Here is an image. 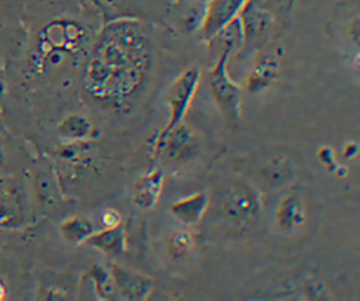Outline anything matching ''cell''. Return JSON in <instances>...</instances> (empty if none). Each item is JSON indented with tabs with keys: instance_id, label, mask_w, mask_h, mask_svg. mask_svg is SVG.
<instances>
[{
	"instance_id": "1",
	"label": "cell",
	"mask_w": 360,
	"mask_h": 301,
	"mask_svg": "<svg viewBox=\"0 0 360 301\" xmlns=\"http://www.w3.org/2000/svg\"><path fill=\"white\" fill-rule=\"evenodd\" d=\"M150 46L141 25L118 20L103 28L84 69V86L97 98H122L142 82Z\"/></svg>"
},
{
	"instance_id": "2",
	"label": "cell",
	"mask_w": 360,
	"mask_h": 301,
	"mask_svg": "<svg viewBox=\"0 0 360 301\" xmlns=\"http://www.w3.org/2000/svg\"><path fill=\"white\" fill-rule=\"evenodd\" d=\"M231 51L225 49L219 52L215 65L210 70L208 86L219 111L229 121L239 117V87L235 84L226 73V62Z\"/></svg>"
},
{
	"instance_id": "3",
	"label": "cell",
	"mask_w": 360,
	"mask_h": 301,
	"mask_svg": "<svg viewBox=\"0 0 360 301\" xmlns=\"http://www.w3.org/2000/svg\"><path fill=\"white\" fill-rule=\"evenodd\" d=\"M198 82H200V69L195 66H191L183 70L177 76V79L172 83L166 97V103L169 107V120L165 128L158 135L156 142L162 141L170 129H173L176 125L181 122L191 103V98L197 90Z\"/></svg>"
},
{
	"instance_id": "4",
	"label": "cell",
	"mask_w": 360,
	"mask_h": 301,
	"mask_svg": "<svg viewBox=\"0 0 360 301\" xmlns=\"http://www.w3.org/2000/svg\"><path fill=\"white\" fill-rule=\"evenodd\" d=\"M249 0H208L201 24L200 37L210 41L218 31L236 18Z\"/></svg>"
},
{
	"instance_id": "5",
	"label": "cell",
	"mask_w": 360,
	"mask_h": 301,
	"mask_svg": "<svg viewBox=\"0 0 360 301\" xmlns=\"http://www.w3.org/2000/svg\"><path fill=\"white\" fill-rule=\"evenodd\" d=\"M197 150V142L187 128L181 122L170 129L165 138L159 142H155L153 153L163 155L169 160L173 162H183L190 159Z\"/></svg>"
},
{
	"instance_id": "6",
	"label": "cell",
	"mask_w": 360,
	"mask_h": 301,
	"mask_svg": "<svg viewBox=\"0 0 360 301\" xmlns=\"http://www.w3.org/2000/svg\"><path fill=\"white\" fill-rule=\"evenodd\" d=\"M34 197L38 205L46 214H55L63 204V196L56 179V174L51 166H41L35 170L32 179Z\"/></svg>"
},
{
	"instance_id": "7",
	"label": "cell",
	"mask_w": 360,
	"mask_h": 301,
	"mask_svg": "<svg viewBox=\"0 0 360 301\" xmlns=\"http://www.w3.org/2000/svg\"><path fill=\"white\" fill-rule=\"evenodd\" d=\"M108 270L112 276L118 295L122 300L141 301L145 300L152 290V280L139 271L120 266L117 263H111Z\"/></svg>"
},
{
	"instance_id": "8",
	"label": "cell",
	"mask_w": 360,
	"mask_h": 301,
	"mask_svg": "<svg viewBox=\"0 0 360 301\" xmlns=\"http://www.w3.org/2000/svg\"><path fill=\"white\" fill-rule=\"evenodd\" d=\"M253 193L243 186H231L219 197L218 203L224 215L232 221H248L256 214V201Z\"/></svg>"
},
{
	"instance_id": "9",
	"label": "cell",
	"mask_w": 360,
	"mask_h": 301,
	"mask_svg": "<svg viewBox=\"0 0 360 301\" xmlns=\"http://www.w3.org/2000/svg\"><path fill=\"white\" fill-rule=\"evenodd\" d=\"M243 42H256L262 39L270 30L273 18L267 10H263L248 1L239 14Z\"/></svg>"
},
{
	"instance_id": "10",
	"label": "cell",
	"mask_w": 360,
	"mask_h": 301,
	"mask_svg": "<svg viewBox=\"0 0 360 301\" xmlns=\"http://www.w3.org/2000/svg\"><path fill=\"white\" fill-rule=\"evenodd\" d=\"M24 204L21 194L13 186L0 187V229L18 228L24 224Z\"/></svg>"
},
{
	"instance_id": "11",
	"label": "cell",
	"mask_w": 360,
	"mask_h": 301,
	"mask_svg": "<svg viewBox=\"0 0 360 301\" xmlns=\"http://www.w3.org/2000/svg\"><path fill=\"white\" fill-rule=\"evenodd\" d=\"M163 183V173L159 169H152L141 176L134 186V204L141 210L152 208L160 194Z\"/></svg>"
},
{
	"instance_id": "12",
	"label": "cell",
	"mask_w": 360,
	"mask_h": 301,
	"mask_svg": "<svg viewBox=\"0 0 360 301\" xmlns=\"http://www.w3.org/2000/svg\"><path fill=\"white\" fill-rule=\"evenodd\" d=\"M84 243L107 256H117L125 249V232L122 225L103 226L101 229L94 231Z\"/></svg>"
},
{
	"instance_id": "13",
	"label": "cell",
	"mask_w": 360,
	"mask_h": 301,
	"mask_svg": "<svg viewBox=\"0 0 360 301\" xmlns=\"http://www.w3.org/2000/svg\"><path fill=\"white\" fill-rule=\"evenodd\" d=\"M208 208V197L204 193L191 194L172 205V212L184 224H197Z\"/></svg>"
},
{
	"instance_id": "14",
	"label": "cell",
	"mask_w": 360,
	"mask_h": 301,
	"mask_svg": "<svg viewBox=\"0 0 360 301\" xmlns=\"http://www.w3.org/2000/svg\"><path fill=\"white\" fill-rule=\"evenodd\" d=\"M94 225L91 221L83 215H72L65 218L59 224L60 236L72 245L84 243L86 239L94 232Z\"/></svg>"
},
{
	"instance_id": "15",
	"label": "cell",
	"mask_w": 360,
	"mask_h": 301,
	"mask_svg": "<svg viewBox=\"0 0 360 301\" xmlns=\"http://www.w3.org/2000/svg\"><path fill=\"white\" fill-rule=\"evenodd\" d=\"M86 274L90 278L94 294L97 295L98 300H105V301L120 300L112 276L107 267L98 263H94L87 269Z\"/></svg>"
},
{
	"instance_id": "16",
	"label": "cell",
	"mask_w": 360,
	"mask_h": 301,
	"mask_svg": "<svg viewBox=\"0 0 360 301\" xmlns=\"http://www.w3.org/2000/svg\"><path fill=\"white\" fill-rule=\"evenodd\" d=\"M93 129L91 122L80 114L66 115L58 125V135L73 142L83 141L90 136Z\"/></svg>"
},
{
	"instance_id": "17",
	"label": "cell",
	"mask_w": 360,
	"mask_h": 301,
	"mask_svg": "<svg viewBox=\"0 0 360 301\" xmlns=\"http://www.w3.org/2000/svg\"><path fill=\"white\" fill-rule=\"evenodd\" d=\"M277 219L280 226L292 228L302 221V207L297 197L291 196L285 198L277 211Z\"/></svg>"
},
{
	"instance_id": "18",
	"label": "cell",
	"mask_w": 360,
	"mask_h": 301,
	"mask_svg": "<svg viewBox=\"0 0 360 301\" xmlns=\"http://www.w3.org/2000/svg\"><path fill=\"white\" fill-rule=\"evenodd\" d=\"M274 73H276V63L273 60H270L269 58L263 59L250 72L249 89L253 90V89L267 84L271 80V77L274 76Z\"/></svg>"
},
{
	"instance_id": "19",
	"label": "cell",
	"mask_w": 360,
	"mask_h": 301,
	"mask_svg": "<svg viewBox=\"0 0 360 301\" xmlns=\"http://www.w3.org/2000/svg\"><path fill=\"white\" fill-rule=\"evenodd\" d=\"M190 245H191V238L187 232H183V231L174 232V235H172V238L169 239V250L174 256H180L186 253L190 249Z\"/></svg>"
},
{
	"instance_id": "20",
	"label": "cell",
	"mask_w": 360,
	"mask_h": 301,
	"mask_svg": "<svg viewBox=\"0 0 360 301\" xmlns=\"http://www.w3.org/2000/svg\"><path fill=\"white\" fill-rule=\"evenodd\" d=\"M100 221L103 226H117V225H121V215L118 211L112 208H107L103 211Z\"/></svg>"
},
{
	"instance_id": "21",
	"label": "cell",
	"mask_w": 360,
	"mask_h": 301,
	"mask_svg": "<svg viewBox=\"0 0 360 301\" xmlns=\"http://www.w3.org/2000/svg\"><path fill=\"white\" fill-rule=\"evenodd\" d=\"M349 35H350V38H352L353 42H356L357 45H360V15L354 17L353 21L350 23Z\"/></svg>"
},
{
	"instance_id": "22",
	"label": "cell",
	"mask_w": 360,
	"mask_h": 301,
	"mask_svg": "<svg viewBox=\"0 0 360 301\" xmlns=\"http://www.w3.org/2000/svg\"><path fill=\"white\" fill-rule=\"evenodd\" d=\"M4 295H6V287H4V284L0 281V300H3Z\"/></svg>"
},
{
	"instance_id": "23",
	"label": "cell",
	"mask_w": 360,
	"mask_h": 301,
	"mask_svg": "<svg viewBox=\"0 0 360 301\" xmlns=\"http://www.w3.org/2000/svg\"><path fill=\"white\" fill-rule=\"evenodd\" d=\"M354 62H356V66H357V69L360 70V51L357 52V55H356V59H354Z\"/></svg>"
}]
</instances>
